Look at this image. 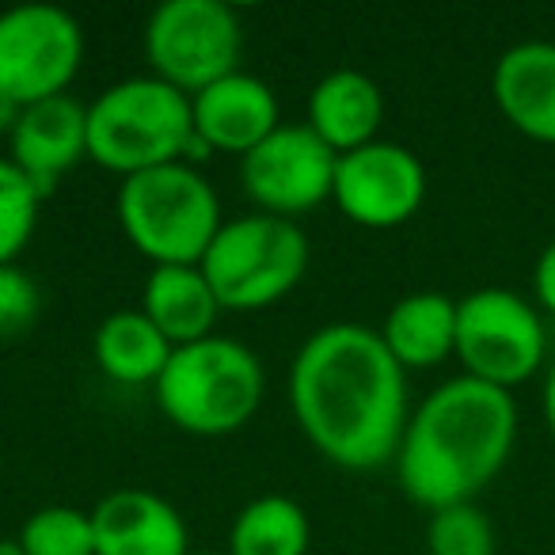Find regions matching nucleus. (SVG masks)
I'll return each mask as SVG.
<instances>
[{
	"mask_svg": "<svg viewBox=\"0 0 555 555\" xmlns=\"http://www.w3.org/2000/svg\"><path fill=\"white\" fill-rule=\"evenodd\" d=\"M426 555H499L491 517L476 502L434 509L426 521Z\"/></svg>",
	"mask_w": 555,
	"mask_h": 555,
	"instance_id": "5701e85b",
	"label": "nucleus"
},
{
	"mask_svg": "<svg viewBox=\"0 0 555 555\" xmlns=\"http://www.w3.org/2000/svg\"><path fill=\"white\" fill-rule=\"evenodd\" d=\"M309 514L289 494H259L229 525L224 555H309Z\"/></svg>",
	"mask_w": 555,
	"mask_h": 555,
	"instance_id": "aec40b11",
	"label": "nucleus"
},
{
	"mask_svg": "<svg viewBox=\"0 0 555 555\" xmlns=\"http://www.w3.org/2000/svg\"><path fill=\"white\" fill-rule=\"evenodd\" d=\"M16 540L27 555H95L92 509L42 506L27 517Z\"/></svg>",
	"mask_w": 555,
	"mask_h": 555,
	"instance_id": "4be33fe9",
	"label": "nucleus"
},
{
	"mask_svg": "<svg viewBox=\"0 0 555 555\" xmlns=\"http://www.w3.org/2000/svg\"><path fill=\"white\" fill-rule=\"evenodd\" d=\"M335 164L339 153H332L309 122H282L267 141L240 156V183L259 214L297 221L332 198Z\"/></svg>",
	"mask_w": 555,
	"mask_h": 555,
	"instance_id": "9d476101",
	"label": "nucleus"
},
{
	"mask_svg": "<svg viewBox=\"0 0 555 555\" xmlns=\"http://www.w3.org/2000/svg\"><path fill=\"white\" fill-rule=\"evenodd\" d=\"M115 214L153 267H198L221 232V198L194 164H164L118 183Z\"/></svg>",
	"mask_w": 555,
	"mask_h": 555,
	"instance_id": "39448f33",
	"label": "nucleus"
},
{
	"mask_svg": "<svg viewBox=\"0 0 555 555\" xmlns=\"http://www.w3.org/2000/svg\"><path fill=\"white\" fill-rule=\"evenodd\" d=\"M141 47L156 80L194 95L240 69L244 27L224 0H164L149 12Z\"/></svg>",
	"mask_w": 555,
	"mask_h": 555,
	"instance_id": "0eeeda50",
	"label": "nucleus"
},
{
	"mask_svg": "<svg viewBox=\"0 0 555 555\" xmlns=\"http://www.w3.org/2000/svg\"><path fill=\"white\" fill-rule=\"evenodd\" d=\"M540 411H544V426L555 441V362L544 373V396H540Z\"/></svg>",
	"mask_w": 555,
	"mask_h": 555,
	"instance_id": "a878e982",
	"label": "nucleus"
},
{
	"mask_svg": "<svg viewBox=\"0 0 555 555\" xmlns=\"http://www.w3.org/2000/svg\"><path fill=\"white\" fill-rule=\"evenodd\" d=\"M532 294H537V305L555 317V240L537 255V267H532Z\"/></svg>",
	"mask_w": 555,
	"mask_h": 555,
	"instance_id": "393cba45",
	"label": "nucleus"
},
{
	"mask_svg": "<svg viewBox=\"0 0 555 555\" xmlns=\"http://www.w3.org/2000/svg\"><path fill=\"white\" fill-rule=\"evenodd\" d=\"M141 312L171 347H186L214 335L221 305L198 267H153L141 289Z\"/></svg>",
	"mask_w": 555,
	"mask_h": 555,
	"instance_id": "f3484780",
	"label": "nucleus"
},
{
	"mask_svg": "<svg viewBox=\"0 0 555 555\" xmlns=\"http://www.w3.org/2000/svg\"><path fill=\"white\" fill-rule=\"evenodd\" d=\"M85 62V31L57 4H16L0 12V100L12 107L69 95Z\"/></svg>",
	"mask_w": 555,
	"mask_h": 555,
	"instance_id": "1a4fd4ad",
	"label": "nucleus"
},
{
	"mask_svg": "<svg viewBox=\"0 0 555 555\" xmlns=\"http://www.w3.org/2000/svg\"><path fill=\"white\" fill-rule=\"evenodd\" d=\"M380 122H385V92L362 69H335L317 80L309 95V130L332 153L343 156L377 141Z\"/></svg>",
	"mask_w": 555,
	"mask_h": 555,
	"instance_id": "dca6fc26",
	"label": "nucleus"
},
{
	"mask_svg": "<svg viewBox=\"0 0 555 555\" xmlns=\"http://www.w3.org/2000/svg\"><path fill=\"white\" fill-rule=\"evenodd\" d=\"M191 555H224V552H191Z\"/></svg>",
	"mask_w": 555,
	"mask_h": 555,
	"instance_id": "cd10ccee",
	"label": "nucleus"
},
{
	"mask_svg": "<svg viewBox=\"0 0 555 555\" xmlns=\"http://www.w3.org/2000/svg\"><path fill=\"white\" fill-rule=\"evenodd\" d=\"M262 362L251 347L224 335L176 347L153 385L156 408L176 430L194 438H229L244 430L262 403Z\"/></svg>",
	"mask_w": 555,
	"mask_h": 555,
	"instance_id": "7ed1b4c3",
	"label": "nucleus"
},
{
	"mask_svg": "<svg viewBox=\"0 0 555 555\" xmlns=\"http://www.w3.org/2000/svg\"><path fill=\"white\" fill-rule=\"evenodd\" d=\"M95 555H191V532L176 506L149 487H118L92 509Z\"/></svg>",
	"mask_w": 555,
	"mask_h": 555,
	"instance_id": "4468645a",
	"label": "nucleus"
},
{
	"mask_svg": "<svg viewBox=\"0 0 555 555\" xmlns=\"http://www.w3.org/2000/svg\"><path fill=\"white\" fill-rule=\"evenodd\" d=\"M332 198L362 229H400L426 202V168L408 145L370 141L335 164Z\"/></svg>",
	"mask_w": 555,
	"mask_h": 555,
	"instance_id": "9b49d317",
	"label": "nucleus"
},
{
	"mask_svg": "<svg viewBox=\"0 0 555 555\" xmlns=\"http://www.w3.org/2000/svg\"><path fill=\"white\" fill-rule=\"evenodd\" d=\"M42 312V294L35 286V278L27 270L0 267V343L20 339L35 327Z\"/></svg>",
	"mask_w": 555,
	"mask_h": 555,
	"instance_id": "b1692460",
	"label": "nucleus"
},
{
	"mask_svg": "<svg viewBox=\"0 0 555 555\" xmlns=\"http://www.w3.org/2000/svg\"><path fill=\"white\" fill-rule=\"evenodd\" d=\"M191 95L145 77H126L88 103V160L130 179L164 164H191Z\"/></svg>",
	"mask_w": 555,
	"mask_h": 555,
	"instance_id": "20e7f679",
	"label": "nucleus"
},
{
	"mask_svg": "<svg viewBox=\"0 0 555 555\" xmlns=\"http://www.w3.org/2000/svg\"><path fill=\"white\" fill-rule=\"evenodd\" d=\"M456 358L464 377L494 388H517L537 377L547 358L540 309L514 289L487 286L456 301Z\"/></svg>",
	"mask_w": 555,
	"mask_h": 555,
	"instance_id": "6e6552de",
	"label": "nucleus"
},
{
	"mask_svg": "<svg viewBox=\"0 0 555 555\" xmlns=\"http://www.w3.org/2000/svg\"><path fill=\"white\" fill-rule=\"evenodd\" d=\"M494 107L521 138L555 145V42H517L491 73Z\"/></svg>",
	"mask_w": 555,
	"mask_h": 555,
	"instance_id": "2eb2a0df",
	"label": "nucleus"
},
{
	"mask_svg": "<svg viewBox=\"0 0 555 555\" xmlns=\"http://www.w3.org/2000/svg\"><path fill=\"white\" fill-rule=\"evenodd\" d=\"M171 343L153 327V320L141 309H122L111 312L92 335V354L95 365L103 370V377H111L115 385L141 388L156 385L171 358Z\"/></svg>",
	"mask_w": 555,
	"mask_h": 555,
	"instance_id": "6ab92c4d",
	"label": "nucleus"
},
{
	"mask_svg": "<svg viewBox=\"0 0 555 555\" xmlns=\"http://www.w3.org/2000/svg\"><path fill=\"white\" fill-rule=\"evenodd\" d=\"M377 332L403 370H434L456 354V301L438 289H418L388 309Z\"/></svg>",
	"mask_w": 555,
	"mask_h": 555,
	"instance_id": "a211bd4d",
	"label": "nucleus"
},
{
	"mask_svg": "<svg viewBox=\"0 0 555 555\" xmlns=\"http://www.w3.org/2000/svg\"><path fill=\"white\" fill-rule=\"evenodd\" d=\"M0 555H27V552H24V544H20L16 537H4V540H0Z\"/></svg>",
	"mask_w": 555,
	"mask_h": 555,
	"instance_id": "bb28decb",
	"label": "nucleus"
},
{
	"mask_svg": "<svg viewBox=\"0 0 555 555\" xmlns=\"http://www.w3.org/2000/svg\"><path fill=\"white\" fill-rule=\"evenodd\" d=\"M517 441V403L506 388L476 377L438 385L408 418L396 479L423 509L476 502L483 487L506 468Z\"/></svg>",
	"mask_w": 555,
	"mask_h": 555,
	"instance_id": "f03ea898",
	"label": "nucleus"
},
{
	"mask_svg": "<svg viewBox=\"0 0 555 555\" xmlns=\"http://www.w3.org/2000/svg\"><path fill=\"white\" fill-rule=\"evenodd\" d=\"M198 270L221 312H262L286 301L309 270V236L297 221L244 214L221 224Z\"/></svg>",
	"mask_w": 555,
	"mask_h": 555,
	"instance_id": "423d86ee",
	"label": "nucleus"
},
{
	"mask_svg": "<svg viewBox=\"0 0 555 555\" xmlns=\"http://www.w3.org/2000/svg\"><path fill=\"white\" fill-rule=\"evenodd\" d=\"M191 122L194 164L206 153L247 156L259 141H267L282 126V115H278L274 88L255 73L236 69L191 95Z\"/></svg>",
	"mask_w": 555,
	"mask_h": 555,
	"instance_id": "f8f14e48",
	"label": "nucleus"
},
{
	"mask_svg": "<svg viewBox=\"0 0 555 555\" xmlns=\"http://www.w3.org/2000/svg\"><path fill=\"white\" fill-rule=\"evenodd\" d=\"M286 396L309 446L335 468L377 472L400 453L411 418L408 370L377 327H317L289 362Z\"/></svg>",
	"mask_w": 555,
	"mask_h": 555,
	"instance_id": "f257e3e1",
	"label": "nucleus"
},
{
	"mask_svg": "<svg viewBox=\"0 0 555 555\" xmlns=\"http://www.w3.org/2000/svg\"><path fill=\"white\" fill-rule=\"evenodd\" d=\"M88 156V107L73 95L31 103L20 111L16 126L9 130V160L42 191L54 186Z\"/></svg>",
	"mask_w": 555,
	"mask_h": 555,
	"instance_id": "ddd939ff",
	"label": "nucleus"
},
{
	"mask_svg": "<svg viewBox=\"0 0 555 555\" xmlns=\"http://www.w3.org/2000/svg\"><path fill=\"white\" fill-rule=\"evenodd\" d=\"M42 191L9 160L0 156V267H12L27 251L39 229Z\"/></svg>",
	"mask_w": 555,
	"mask_h": 555,
	"instance_id": "412c9836",
	"label": "nucleus"
}]
</instances>
